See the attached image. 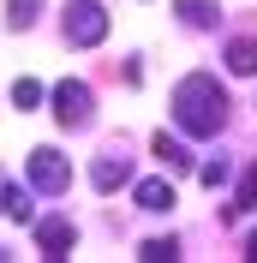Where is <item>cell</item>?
I'll list each match as a JSON object with an SVG mask.
<instances>
[{
	"label": "cell",
	"instance_id": "277c9868",
	"mask_svg": "<svg viewBox=\"0 0 257 263\" xmlns=\"http://www.w3.org/2000/svg\"><path fill=\"white\" fill-rule=\"evenodd\" d=\"M24 174H30V185H36L42 197H60L66 185H72V162H66L60 149H48V144L24 156Z\"/></svg>",
	"mask_w": 257,
	"mask_h": 263
},
{
	"label": "cell",
	"instance_id": "5b68a950",
	"mask_svg": "<svg viewBox=\"0 0 257 263\" xmlns=\"http://www.w3.org/2000/svg\"><path fill=\"white\" fill-rule=\"evenodd\" d=\"M36 246H42V257H48V263L72 257V246H78V228H72V215H42V221H36Z\"/></svg>",
	"mask_w": 257,
	"mask_h": 263
},
{
	"label": "cell",
	"instance_id": "30bf717a",
	"mask_svg": "<svg viewBox=\"0 0 257 263\" xmlns=\"http://www.w3.org/2000/svg\"><path fill=\"white\" fill-rule=\"evenodd\" d=\"M0 215H12V221H36V203H30V192H18L12 180H0Z\"/></svg>",
	"mask_w": 257,
	"mask_h": 263
},
{
	"label": "cell",
	"instance_id": "e0dca14e",
	"mask_svg": "<svg viewBox=\"0 0 257 263\" xmlns=\"http://www.w3.org/2000/svg\"><path fill=\"white\" fill-rule=\"evenodd\" d=\"M245 257H251V263H257V233H251V239H245Z\"/></svg>",
	"mask_w": 257,
	"mask_h": 263
},
{
	"label": "cell",
	"instance_id": "6da1fadb",
	"mask_svg": "<svg viewBox=\"0 0 257 263\" xmlns=\"http://www.w3.org/2000/svg\"><path fill=\"white\" fill-rule=\"evenodd\" d=\"M174 120L186 138H215L227 126V90L215 84V72H186L174 84Z\"/></svg>",
	"mask_w": 257,
	"mask_h": 263
},
{
	"label": "cell",
	"instance_id": "5bb4252c",
	"mask_svg": "<svg viewBox=\"0 0 257 263\" xmlns=\"http://www.w3.org/2000/svg\"><path fill=\"white\" fill-rule=\"evenodd\" d=\"M138 257H144V263H174V257H179V239H144Z\"/></svg>",
	"mask_w": 257,
	"mask_h": 263
},
{
	"label": "cell",
	"instance_id": "ba28073f",
	"mask_svg": "<svg viewBox=\"0 0 257 263\" xmlns=\"http://www.w3.org/2000/svg\"><path fill=\"white\" fill-rule=\"evenodd\" d=\"M179 24H192V30H209L215 18H222V0H174Z\"/></svg>",
	"mask_w": 257,
	"mask_h": 263
},
{
	"label": "cell",
	"instance_id": "7a4b0ae2",
	"mask_svg": "<svg viewBox=\"0 0 257 263\" xmlns=\"http://www.w3.org/2000/svg\"><path fill=\"white\" fill-rule=\"evenodd\" d=\"M60 30H66L72 48H96L102 36H108V6H102V0H72L66 18H60Z\"/></svg>",
	"mask_w": 257,
	"mask_h": 263
},
{
	"label": "cell",
	"instance_id": "8fae6325",
	"mask_svg": "<svg viewBox=\"0 0 257 263\" xmlns=\"http://www.w3.org/2000/svg\"><path fill=\"white\" fill-rule=\"evenodd\" d=\"M150 149H156V156H161V167H174V174H179V167H192L186 144H179V138H168V132H156V138H150Z\"/></svg>",
	"mask_w": 257,
	"mask_h": 263
},
{
	"label": "cell",
	"instance_id": "52a82bcc",
	"mask_svg": "<svg viewBox=\"0 0 257 263\" xmlns=\"http://www.w3.org/2000/svg\"><path fill=\"white\" fill-rule=\"evenodd\" d=\"M132 197H138V210H150V215H168V210H174V185H168V180H138Z\"/></svg>",
	"mask_w": 257,
	"mask_h": 263
},
{
	"label": "cell",
	"instance_id": "8992f818",
	"mask_svg": "<svg viewBox=\"0 0 257 263\" xmlns=\"http://www.w3.org/2000/svg\"><path fill=\"white\" fill-rule=\"evenodd\" d=\"M126 180H132V156H120V149L96 156V167H90V185H96V192H120Z\"/></svg>",
	"mask_w": 257,
	"mask_h": 263
},
{
	"label": "cell",
	"instance_id": "3957f363",
	"mask_svg": "<svg viewBox=\"0 0 257 263\" xmlns=\"http://www.w3.org/2000/svg\"><path fill=\"white\" fill-rule=\"evenodd\" d=\"M54 120H60L66 132H84L90 120H96V96H90V84H84V78L54 84Z\"/></svg>",
	"mask_w": 257,
	"mask_h": 263
},
{
	"label": "cell",
	"instance_id": "9c48e42d",
	"mask_svg": "<svg viewBox=\"0 0 257 263\" xmlns=\"http://www.w3.org/2000/svg\"><path fill=\"white\" fill-rule=\"evenodd\" d=\"M227 72L257 78V36H233V42H227Z\"/></svg>",
	"mask_w": 257,
	"mask_h": 263
},
{
	"label": "cell",
	"instance_id": "4fadbf2b",
	"mask_svg": "<svg viewBox=\"0 0 257 263\" xmlns=\"http://www.w3.org/2000/svg\"><path fill=\"white\" fill-rule=\"evenodd\" d=\"M36 12H42V0H6V24H12V30H30Z\"/></svg>",
	"mask_w": 257,
	"mask_h": 263
},
{
	"label": "cell",
	"instance_id": "9a60e30c",
	"mask_svg": "<svg viewBox=\"0 0 257 263\" xmlns=\"http://www.w3.org/2000/svg\"><path fill=\"white\" fill-rule=\"evenodd\" d=\"M197 180L215 192V185H227V180H233V162H227V156H215V162H204V167H197Z\"/></svg>",
	"mask_w": 257,
	"mask_h": 263
},
{
	"label": "cell",
	"instance_id": "2e32d148",
	"mask_svg": "<svg viewBox=\"0 0 257 263\" xmlns=\"http://www.w3.org/2000/svg\"><path fill=\"white\" fill-rule=\"evenodd\" d=\"M36 102H42V84H36V78H18V84H12V108H24V114H30Z\"/></svg>",
	"mask_w": 257,
	"mask_h": 263
},
{
	"label": "cell",
	"instance_id": "7c38bea8",
	"mask_svg": "<svg viewBox=\"0 0 257 263\" xmlns=\"http://www.w3.org/2000/svg\"><path fill=\"white\" fill-rule=\"evenodd\" d=\"M251 203H257V162L245 167V174H240V185H233V203H227V221H233L240 210H251Z\"/></svg>",
	"mask_w": 257,
	"mask_h": 263
}]
</instances>
